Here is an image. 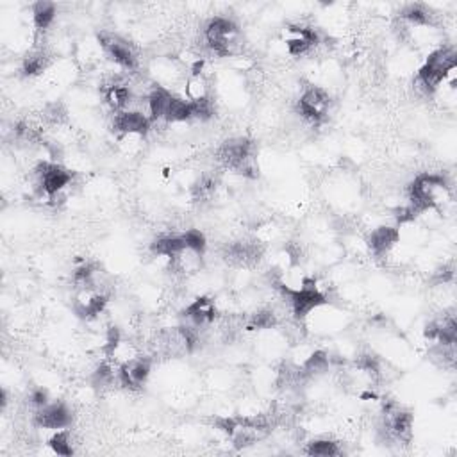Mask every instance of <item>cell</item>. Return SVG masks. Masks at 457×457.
Returning a JSON list of instances; mask_svg holds the SVG:
<instances>
[{
	"mask_svg": "<svg viewBox=\"0 0 457 457\" xmlns=\"http://www.w3.org/2000/svg\"><path fill=\"white\" fill-rule=\"evenodd\" d=\"M215 181L211 177H202L195 186H193V195L197 200H206L215 193Z\"/></svg>",
	"mask_w": 457,
	"mask_h": 457,
	"instance_id": "33",
	"label": "cell"
},
{
	"mask_svg": "<svg viewBox=\"0 0 457 457\" xmlns=\"http://www.w3.org/2000/svg\"><path fill=\"white\" fill-rule=\"evenodd\" d=\"M327 366H329V356H327L325 352H314L311 354L305 363L302 364L301 368V375H314V373H322L325 372Z\"/></svg>",
	"mask_w": 457,
	"mask_h": 457,
	"instance_id": "23",
	"label": "cell"
},
{
	"mask_svg": "<svg viewBox=\"0 0 457 457\" xmlns=\"http://www.w3.org/2000/svg\"><path fill=\"white\" fill-rule=\"evenodd\" d=\"M43 118L47 120L48 123H63L64 120H66V109H64V106L61 104V102H52V104H48L47 107H45V111H43Z\"/></svg>",
	"mask_w": 457,
	"mask_h": 457,
	"instance_id": "30",
	"label": "cell"
},
{
	"mask_svg": "<svg viewBox=\"0 0 457 457\" xmlns=\"http://www.w3.org/2000/svg\"><path fill=\"white\" fill-rule=\"evenodd\" d=\"M106 100L114 111H123L131 102V91L122 82H111L106 89Z\"/></svg>",
	"mask_w": 457,
	"mask_h": 457,
	"instance_id": "19",
	"label": "cell"
},
{
	"mask_svg": "<svg viewBox=\"0 0 457 457\" xmlns=\"http://www.w3.org/2000/svg\"><path fill=\"white\" fill-rule=\"evenodd\" d=\"M148 373H150V359L136 356L120 364L118 381L127 388H140L148 379Z\"/></svg>",
	"mask_w": 457,
	"mask_h": 457,
	"instance_id": "10",
	"label": "cell"
},
{
	"mask_svg": "<svg viewBox=\"0 0 457 457\" xmlns=\"http://www.w3.org/2000/svg\"><path fill=\"white\" fill-rule=\"evenodd\" d=\"M48 445H51V449L54 450V454H57V456H72L73 454L72 438H70V434H68L66 431H60L55 436H52Z\"/></svg>",
	"mask_w": 457,
	"mask_h": 457,
	"instance_id": "27",
	"label": "cell"
},
{
	"mask_svg": "<svg viewBox=\"0 0 457 457\" xmlns=\"http://www.w3.org/2000/svg\"><path fill=\"white\" fill-rule=\"evenodd\" d=\"M305 452L310 454V456H316V457H332L341 454L338 449V443H334V441L330 440L311 441Z\"/></svg>",
	"mask_w": 457,
	"mask_h": 457,
	"instance_id": "26",
	"label": "cell"
},
{
	"mask_svg": "<svg viewBox=\"0 0 457 457\" xmlns=\"http://www.w3.org/2000/svg\"><path fill=\"white\" fill-rule=\"evenodd\" d=\"M170 100H172V95H170L165 88H154L152 91H150V95L147 97L148 116H150V120L165 118Z\"/></svg>",
	"mask_w": 457,
	"mask_h": 457,
	"instance_id": "17",
	"label": "cell"
},
{
	"mask_svg": "<svg viewBox=\"0 0 457 457\" xmlns=\"http://www.w3.org/2000/svg\"><path fill=\"white\" fill-rule=\"evenodd\" d=\"M402 18L413 26H431L434 13L424 4H409L402 9Z\"/></svg>",
	"mask_w": 457,
	"mask_h": 457,
	"instance_id": "20",
	"label": "cell"
},
{
	"mask_svg": "<svg viewBox=\"0 0 457 457\" xmlns=\"http://www.w3.org/2000/svg\"><path fill=\"white\" fill-rule=\"evenodd\" d=\"M218 161L231 170H236L238 174L247 177L258 175V163H256V145L250 140L225 141L218 150Z\"/></svg>",
	"mask_w": 457,
	"mask_h": 457,
	"instance_id": "3",
	"label": "cell"
},
{
	"mask_svg": "<svg viewBox=\"0 0 457 457\" xmlns=\"http://www.w3.org/2000/svg\"><path fill=\"white\" fill-rule=\"evenodd\" d=\"M277 325V314L271 310H262L252 314L249 327L250 329H271Z\"/></svg>",
	"mask_w": 457,
	"mask_h": 457,
	"instance_id": "28",
	"label": "cell"
},
{
	"mask_svg": "<svg viewBox=\"0 0 457 457\" xmlns=\"http://www.w3.org/2000/svg\"><path fill=\"white\" fill-rule=\"evenodd\" d=\"M114 131L127 136H145L150 129V118L140 111H120L114 116Z\"/></svg>",
	"mask_w": 457,
	"mask_h": 457,
	"instance_id": "11",
	"label": "cell"
},
{
	"mask_svg": "<svg viewBox=\"0 0 457 457\" xmlns=\"http://www.w3.org/2000/svg\"><path fill=\"white\" fill-rule=\"evenodd\" d=\"M193 118L191 116V104L190 102H186L184 98H177V97H172V100H170V106L168 109H166V114H165V120L166 122H186V120Z\"/></svg>",
	"mask_w": 457,
	"mask_h": 457,
	"instance_id": "21",
	"label": "cell"
},
{
	"mask_svg": "<svg viewBox=\"0 0 457 457\" xmlns=\"http://www.w3.org/2000/svg\"><path fill=\"white\" fill-rule=\"evenodd\" d=\"M70 422H72V415L63 404H47L39 407L36 413V424L43 429L60 431V429L68 427Z\"/></svg>",
	"mask_w": 457,
	"mask_h": 457,
	"instance_id": "12",
	"label": "cell"
},
{
	"mask_svg": "<svg viewBox=\"0 0 457 457\" xmlns=\"http://www.w3.org/2000/svg\"><path fill=\"white\" fill-rule=\"evenodd\" d=\"M36 175V186L42 193L54 199L55 195H60L61 191L72 182V174L64 170L63 166L54 165V163H42L38 168L34 170Z\"/></svg>",
	"mask_w": 457,
	"mask_h": 457,
	"instance_id": "6",
	"label": "cell"
},
{
	"mask_svg": "<svg viewBox=\"0 0 457 457\" xmlns=\"http://www.w3.org/2000/svg\"><path fill=\"white\" fill-rule=\"evenodd\" d=\"M450 200V188L441 175L422 174L411 186V208L415 213L441 208Z\"/></svg>",
	"mask_w": 457,
	"mask_h": 457,
	"instance_id": "1",
	"label": "cell"
},
{
	"mask_svg": "<svg viewBox=\"0 0 457 457\" xmlns=\"http://www.w3.org/2000/svg\"><path fill=\"white\" fill-rule=\"evenodd\" d=\"M398 242V231L393 227L375 228L368 238V247L375 258H384Z\"/></svg>",
	"mask_w": 457,
	"mask_h": 457,
	"instance_id": "15",
	"label": "cell"
},
{
	"mask_svg": "<svg viewBox=\"0 0 457 457\" xmlns=\"http://www.w3.org/2000/svg\"><path fill=\"white\" fill-rule=\"evenodd\" d=\"M33 17H34V26L38 27L39 30H45L55 18V6L52 2H36L33 8Z\"/></svg>",
	"mask_w": 457,
	"mask_h": 457,
	"instance_id": "22",
	"label": "cell"
},
{
	"mask_svg": "<svg viewBox=\"0 0 457 457\" xmlns=\"http://www.w3.org/2000/svg\"><path fill=\"white\" fill-rule=\"evenodd\" d=\"M30 402H33L34 406L38 407V409H39V407H43V406H47V404H48L47 391L42 390V388H38V390H34L33 395H30Z\"/></svg>",
	"mask_w": 457,
	"mask_h": 457,
	"instance_id": "34",
	"label": "cell"
},
{
	"mask_svg": "<svg viewBox=\"0 0 457 457\" xmlns=\"http://www.w3.org/2000/svg\"><path fill=\"white\" fill-rule=\"evenodd\" d=\"M106 295L91 288H79L73 296V311L82 320H93L106 307Z\"/></svg>",
	"mask_w": 457,
	"mask_h": 457,
	"instance_id": "9",
	"label": "cell"
},
{
	"mask_svg": "<svg viewBox=\"0 0 457 457\" xmlns=\"http://www.w3.org/2000/svg\"><path fill=\"white\" fill-rule=\"evenodd\" d=\"M47 61H48V57L43 51L33 52V54H29L26 57L21 70H24L26 75H38V73H42L43 70L47 68Z\"/></svg>",
	"mask_w": 457,
	"mask_h": 457,
	"instance_id": "24",
	"label": "cell"
},
{
	"mask_svg": "<svg viewBox=\"0 0 457 457\" xmlns=\"http://www.w3.org/2000/svg\"><path fill=\"white\" fill-rule=\"evenodd\" d=\"M206 42L216 55H233L242 47L240 29L227 18H213L206 27Z\"/></svg>",
	"mask_w": 457,
	"mask_h": 457,
	"instance_id": "4",
	"label": "cell"
},
{
	"mask_svg": "<svg viewBox=\"0 0 457 457\" xmlns=\"http://www.w3.org/2000/svg\"><path fill=\"white\" fill-rule=\"evenodd\" d=\"M190 104H191V116H193V118L209 120L213 116V113H215V109H213V102L209 100L208 97L202 98V100L190 102Z\"/></svg>",
	"mask_w": 457,
	"mask_h": 457,
	"instance_id": "31",
	"label": "cell"
},
{
	"mask_svg": "<svg viewBox=\"0 0 457 457\" xmlns=\"http://www.w3.org/2000/svg\"><path fill=\"white\" fill-rule=\"evenodd\" d=\"M186 97L190 98V102L202 100V98L208 97V82L202 75H191L186 82Z\"/></svg>",
	"mask_w": 457,
	"mask_h": 457,
	"instance_id": "25",
	"label": "cell"
},
{
	"mask_svg": "<svg viewBox=\"0 0 457 457\" xmlns=\"http://www.w3.org/2000/svg\"><path fill=\"white\" fill-rule=\"evenodd\" d=\"M283 296L292 305V311L298 320L305 318L313 310L320 307L327 302L325 295L316 288L313 280H304L301 289H289L286 286H280Z\"/></svg>",
	"mask_w": 457,
	"mask_h": 457,
	"instance_id": "5",
	"label": "cell"
},
{
	"mask_svg": "<svg viewBox=\"0 0 457 457\" xmlns=\"http://www.w3.org/2000/svg\"><path fill=\"white\" fill-rule=\"evenodd\" d=\"M457 66V54L452 47H441L427 57V63L418 73V88L425 93H434L438 86L454 72Z\"/></svg>",
	"mask_w": 457,
	"mask_h": 457,
	"instance_id": "2",
	"label": "cell"
},
{
	"mask_svg": "<svg viewBox=\"0 0 457 457\" xmlns=\"http://www.w3.org/2000/svg\"><path fill=\"white\" fill-rule=\"evenodd\" d=\"M150 249H152V252L156 256L174 259L175 256H179L182 250L186 249V245H184L182 236H161L157 238Z\"/></svg>",
	"mask_w": 457,
	"mask_h": 457,
	"instance_id": "18",
	"label": "cell"
},
{
	"mask_svg": "<svg viewBox=\"0 0 457 457\" xmlns=\"http://www.w3.org/2000/svg\"><path fill=\"white\" fill-rule=\"evenodd\" d=\"M182 240H184L186 249L193 250L197 254L202 256V252L206 250V236H204L200 231H197V228H190V231H186V233L182 234Z\"/></svg>",
	"mask_w": 457,
	"mask_h": 457,
	"instance_id": "29",
	"label": "cell"
},
{
	"mask_svg": "<svg viewBox=\"0 0 457 457\" xmlns=\"http://www.w3.org/2000/svg\"><path fill=\"white\" fill-rule=\"evenodd\" d=\"M184 314L195 327L208 325V323L215 322L216 305L208 296H200V298H197V301H193L188 305Z\"/></svg>",
	"mask_w": 457,
	"mask_h": 457,
	"instance_id": "14",
	"label": "cell"
},
{
	"mask_svg": "<svg viewBox=\"0 0 457 457\" xmlns=\"http://www.w3.org/2000/svg\"><path fill=\"white\" fill-rule=\"evenodd\" d=\"M261 247L258 243H234V245L227 247L225 250V258L227 261L234 262V265H252L261 258Z\"/></svg>",
	"mask_w": 457,
	"mask_h": 457,
	"instance_id": "16",
	"label": "cell"
},
{
	"mask_svg": "<svg viewBox=\"0 0 457 457\" xmlns=\"http://www.w3.org/2000/svg\"><path fill=\"white\" fill-rule=\"evenodd\" d=\"M329 93H327L325 89L314 88V86L305 89L304 95L301 97V102H298V111H301L302 116L313 123H318L320 120L325 118L327 113H329Z\"/></svg>",
	"mask_w": 457,
	"mask_h": 457,
	"instance_id": "7",
	"label": "cell"
},
{
	"mask_svg": "<svg viewBox=\"0 0 457 457\" xmlns=\"http://www.w3.org/2000/svg\"><path fill=\"white\" fill-rule=\"evenodd\" d=\"M318 43V36L313 29L292 26L286 29V47L292 55H302L310 52Z\"/></svg>",
	"mask_w": 457,
	"mask_h": 457,
	"instance_id": "13",
	"label": "cell"
},
{
	"mask_svg": "<svg viewBox=\"0 0 457 457\" xmlns=\"http://www.w3.org/2000/svg\"><path fill=\"white\" fill-rule=\"evenodd\" d=\"M98 39H100L102 48L106 51V54L114 63L120 64L125 70H134L138 66V57H136L134 51L125 39L109 33H102Z\"/></svg>",
	"mask_w": 457,
	"mask_h": 457,
	"instance_id": "8",
	"label": "cell"
},
{
	"mask_svg": "<svg viewBox=\"0 0 457 457\" xmlns=\"http://www.w3.org/2000/svg\"><path fill=\"white\" fill-rule=\"evenodd\" d=\"M116 377L118 375H114L113 366L107 363H104V364H100V366L97 368V372H95L93 382H95V386H98V388H106V386L113 384Z\"/></svg>",
	"mask_w": 457,
	"mask_h": 457,
	"instance_id": "32",
	"label": "cell"
}]
</instances>
